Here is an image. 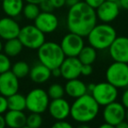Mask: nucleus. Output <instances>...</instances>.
Returning <instances> with one entry per match:
<instances>
[{"mask_svg": "<svg viewBox=\"0 0 128 128\" xmlns=\"http://www.w3.org/2000/svg\"><path fill=\"white\" fill-rule=\"evenodd\" d=\"M40 12L41 10H40V8H39L38 4H32V3H27L26 4L24 5L22 13L26 19L34 21V19L38 16V14L40 13Z\"/></svg>", "mask_w": 128, "mask_h": 128, "instance_id": "nucleus-26", "label": "nucleus"}, {"mask_svg": "<svg viewBox=\"0 0 128 128\" xmlns=\"http://www.w3.org/2000/svg\"><path fill=\"white\" fill-rule=\"evenodd\" d=\"M115 128H128V122L123 120V121H121L120 123L117 124V125L115 126Z\"/></svg>", "mask_w": 128, "mask_h": 128, "instance_id": "nucleus-39", "label": "nucleus"}, {"mask_svg": "<svg viewBox=\"0 0 128 128\" xmlns=\"http://www.w3.org/2000/svg\"><path fill=\"white\" fill-rule=\"evenodd\" d=\"M78 1H77V0H66V4L68 5L69 7L72 6V5H74L75 4L78 3Z\"/></svg>", "mask_w": 128, "mask_h": 128, "instance_id": "nucleus-41", "label": "nucleus"}, {"mask_svg": "<svg viewBox=\"0 0 128 128\" xmlns=\"http://www.w3.org/2000/svg\"><path fill=\"white\" fill-rule=\"evenodd\" d=\"M121 104L124 106L126 109H128V88L125 90L121 97Z\"/></svg>", "mask_w": 128, "mask_h": 128, "instance_id": "nucleus-36", "label": "nucleus"}, {"mask_svg": "<svg viewBox=\"0 0 128 128\" xmlns=\"http://www.w3.org/2000/svg\"><path fill=\"white\" fill-rule=\"evenodd\" d=\"M10 71L18 78H23L29 75L30 72V66L24 61H18L10 67Z\"/></svg>", "mask_w": 128, "mask_h": 128, "instance_id": "nucleus-25", "label": "nucleus"}, {"mask_svg": "<svg viewBox=\"0 0 128 128\" xmlns=\"http://www.w3.org/2000/svg\"><path fill=\"white\" fill-rule=\"evenodd\" d=\"M93 69L92 64H82L81 67V75L83 76H90L92 73Z\"/></svg>", "mask_w": 128, "mask_h": 128, "instance_id": "nucleus-33", "label": "nucleus"}, {"mask_svg": "<svg viewBox=\"0 0 128 128\" xmlns=\"http://www.w3.org/2000/svg\"><path fill=\"white\" fill-rule=\"evenodd\" d=\"M3 48H4L3 42H2V40L0 39V52H2V51H3Z\"/></svg>", "mask_w": 128, "mask_h": 128, "instance_id": "nucleus-46", "label": "nucleus"}, {"mask_svg": "<svg viewBox=\"0 0 128 128\" xmlns=\"http://www.w3.org/2000/svg\"><path fill=\"white\" fill-rule=\"evenodd\" d=\"M24 2V0H2V8L5 15L15 18L22 13Z\"/></svg>", "mask_w": 128, "mask_h": 128, "instance_id": "nucleus-21", "label": "nucleus"}, {"mask_svg": "<svg viewBox=\"0 0 128 128\" xmlns=\"http://www.w3.org/2000/svg\"><path fill=\"white\" fill-rule=\"evenodd\" d=\"M91 95L100 106H104L110 103L116 101L118 92V88L106 81L95 84L94 89L91 92Z\"/></svg>", "mask_w": 128, "mask_h": 128, "instance_id": "nucleus-8", "label": "nucleus"}, {"mask_svg": "<svg viewBox=\"0 0 128 128\" xmlns=\"http://www.w3.org/2000/svg\"><path fill=\"white\" fill-rule=\"evenodd\" d=\"M51 73H52V76L55 77V78H58L61 76V71H60V68L57 67V68H54V69L51 70Z\"/></svg>", "mask_w": 128, "mask_h": 128, "instance_id": "nucleus-38", "label": "nucleus"}, {"mask_svg": "<svg viewBox=\"0 0 128 128\" xmlns=\"http://www.w3.org/2000/svg\"><path fill=\"white\" fill-rule=\"evenodd\" d=\"M34 26L41 30L43 33H52L58 29L59 21L58 17L52 12H40L37 18L34 19Z\"/></svg>", "mask_w": 128, "mask_h": 128, "instance_id": "nucleus-13", "label": "nucleus"}, {"mask_svg": "<svg viewBox=\"0 0 128 128\" xmlns=\"http://www.w3.org/2000/svg\"><path fill=\"white\" fill-rule=\"evenodd\" d=\"M26 109L30 112L43 113L47 110L50 98L47 92L40 88L33 89L26 97Z\"/></svg>", "mask_w": 128, "mask_h": 128, "instance_id": "nucleus-7", "label": "nucleus"}, {"mask_svg": "<svg viewBox=\"0 0 128 128\" xmlns=\"http://www.w3.org/2000/svg\"><path fill=\"white\" fill-rule=\"evenodd\" d=\"M59 44L66 57H78L84 46V41L81 36L69 32L63 37Z\"/></svg>", "mask_w": 128, "mask_h": 128, "instance_id": "nucleus-9", "label": "nucleus"}, {"mask_svg": "<svg viewBox=\"0 0 128 128\" xmlns=\"http://www.w3.org/2000/svg\"><path fill=\"white\" fill-rule=\"evenodd\" d=\"M77 1H82V0H77Z\"/></svg>", "mask_w": 128, "mask_h": 128, "instance_id": "nucleus-50", "label": "nucleus"}, {"mask_svg": "<svg viewBox=\"0 0 128 128\" xmlns=\"http://www.w3.org/2000/svg\"><path fill=\"white\" fill-rule=\"evenodd\" d=\"M82 64L77 57H66L59 68L61 71V77L66 80L78 78L81 75Z\"/></svg>", "mask_w": 128, "mask_h": 128, "instance_id": "nucleus-14", "label": "nucleus"}, {"mask_svg": "<svg viewBox=\"0 0 128 128\" xmlns=\"http://www.w3.org/2000/svg\"><path fill=\"white\" fill-rule=\"evenodd\" d=\"M64 92L69 97L73 98H78L79 97L87 93V86L83 81L78 78H73L67 80L64 86Z\"/></svg>", "mask_w": 128, "mask_h": 128, "instance_id": "nucleus-18", "label": "nucleus"}, {"mask_svg": "<svg viewBox=\"0 0 128 128\" xmlns=\"http://www.w3.org/2000/svg\"><path fill=\"white\" fill-rule=\"evenodd\" d=\"M108 1H112V2H118V0H108Z\"/></svg>", "mask_w": 128, "mask_h": 128, "instance_id": "nucleus-48", "label": "nucleus"}, {"mask_svg": "<svg viewBox=\"0 0 128 128\" xmlns=\"http://www.w3.org/2000/svg\"><path fill=\"white\" fill-rule=\"evenodd\" d=\"M29 76L34 83L43 84L49 80L50 78L52 77V73L49 68L41 63H38L30 69Z\"/></svg>", "mask_w": 128, "mask_h": 128, "instance_id": "nucleus-19", "label": "nucleus"}, {"mask_svg": "<svg viewBox=\"0 0 128 128\" xmlns=\"http://www.w3.org/2000/svg\"><path fill=\"white\" fill-rule=\"evenodd\" d=\"M108 50L110 56L114 61L128 64V37L117 36Z\"/></svg>", "mask_w": 128, "mask_h": 128, "instance_id": "nucleus-12", "label": "nucleus"}, {"mask_svg": "<svg viewBox=\"0 0 128 128\" xmlns=\"http://www.w3.org/2000/svg\"><path fill=\"white\" fill-rule=\"evenodd\" d=\"M21 26L14 18L4 17L0 18V38L4 40L16 38L18 37Z\"/></svg>", "mask_w": 128, "mask_h": 128, "instance_id": "nucleus-15", "label": "nucleus"}, {"mask_svg": "<svg viewBox=\"0 0 128 128\" xmlns=\"http://www.w3.org/2000/svg\"><path fill=\"white\" fill-rule=\"evenodd\" d=\"M125 117L126 108L121 103L114 101L104 106L103 111V118L106 123L115 126L117 124L125 120Z\"/></svg>", "mask_w": 128, "mask_h": 128, "instance_id": "nucleus-11", "label": "nucleus"}, {"mask_svg": "<svg viewBox=\"0 0 128 128\" xmlns=\"http://www.w3.org/2000/svg\"><path fill=\"white\" fill-rule=\"evenodd\" d=\"M39 63L48 67L50 70L59 67L66 58L60 44L52 41L44 42L38 49Z\"/></svg>", "mask_w": 128, "mask_h": 128, "instance_id": "nucleus-4", "label": "nucleus"}, {"mask_svg": "<svg viewBox=\"0 0 128 128\" xmlns=\"http://www.w3.org/2000/svg\"><path fill=\"white\" fill-rule=\"evenodd\" d=\"M54 9H60L66 5V0H49Z\"/></svg>", "mask_w": 128, "mask_h": 128, "instance_id": "nucleus-35", "label": "nucleus"}, {"mask_svg": "<svg viewBox=\"0 0 128 128\" xmlns=\"http://www.w3.org/2000/svg\"><path fill=\"white\" fill-rule=\"evenodd\" d=\"M125 120H126V121L128 122V109H126V117Z\"/></svg>", "mask_w": 128, "mask_h": 128, "instance_id": "nucleus-47", "label": "nucleus"}, {"mask_svg": "<svg viewBox=\"0 0 128 128\" xmlns=\"http://www.w3.org/2000/svg\"><path fill=\"white\" fill-rule=\"evenodd\" d=\"M106 81L116 88H126L128 86V64L114 62L111 64L106 72Z\"/></svg>", "mask_w": 128, "mask_h": 128, "instance_id": "nucleus-6", "label": "nucleus"}, {"mask_svg": "<svg viewBox=\"0 0 128 128\" xmlns=\"http://www.w3.org/2000/svg\"><path fill=\"white\" fill-rule=\"evenodd\" d=\"M5 124L10 128H21L26 126V115L23 111L9 110L4 116Z\"/></svg>", "mask_w": 128, "mask_h": 128, "instance_id": "nucleus-20", "label": "nucleus"}, {"mask_svg": "<svg viewBox=\"0 0 128 128\" xmlns=\"http://www.w3.org/2000/svg\"><path fill=\"white\" fill-rule=\"evenodd\" d=\"M18 38L24 47L30 50H38L46 42V34L34 24H27L21 27Z\"/></svg>", "mask_w": 128, "mask_h": 128, "instance_id": "nucleus-5", "label": "nucleus"}, {"mask_svg": "<svg viewBox=\"0 0 128 128\" xmlns=\"http://www.w3.org/2000/svg\"><path fill=\"white\" fill-rule=\"evenodd\" d=\"M98 112L100 104L91 94L86 93L75 98V101L71 106L70 116L79 123H88L96 118Z\"/></svg>", "mask_w": 128, "mask_h": 128, "instance_id": "nucleus-2", "label": "nucleus"}, {"mask_svg": "<svg viewBox=\"0 0 128 128\" xmlns=\"http://www.w3.org/2000/svg\"><path fill=\"white\" fill-rule=\"evenodd\" d=\"M118 4L121 9L125 10H128V0H118Z\"/></svg>", "mask_w": 128, "mask_h": 128, "instance_id": "nucleus-37", "label": "nucleus"}, {"mask_svg": "<svg viewBox=\"0 0 128 128\" xmlns=\"http://www.w3.org/2000/svg\"><path fill=\"white\" fill-rule=\"evenodd\" d=\"M77 58L82 64H92L97 59V50L90 44L84 46Z\"/></svg>", "mask_w": 128, "mask_h": 128, "instance_id": "nucleus-23", "label": "nucleus"}, {"mask_svg": "<svg viewBox=\"0 0 128 128\" xmlns=\"http://www.w3.org/2000/svg\"><path fill=\"white\" fill-rule=\"evenodd\" d=\"M8 110V103L7 98L0 94V114L5 112Z\"/></svg>", "mask_w": 128, "mask_h": 128, "instance_id": "nucleus-31", "label": "nucleus"}, {"mask_svg": "<svg viewBox=\"0 0 128 128\" xmlns=\"http://www.w3.org/2000/svg\"><path fill=\"white\" fill-rule=\"evenodd\" d=\"M8 109L13 111H24L26 109V97L18 92H16L10 96L7 97Z\"/></svg>", "mask_w": 128, "mask_h": 128, "instance_id": "nucleus-24", "label": "nucleus"}, {"mask_svg": "<svg viewBox=\"0 0 128 128\" xmlns=\"http://www.w3.org/2000/svg\"><path fill=\"white\" fill-rule=\"evenodd\" d=\"M87 86V92H90V93L92 92V90L94 89V86H95V84H93V83H91V84H89Z\"/></svg>", "mask_w": 128, "mask_h": 128, "instance_id": "nucleus-44", "label": "nucleus"}, {"mask_svg": "<svg viewBox=\"0 0 128 128\" xmlns=\"http://www.w3.org/2000/svg\"><path fill=\"white\" fill-rule=\"evenodd\" d=\"M76 128H91V126H88V125H86V124H83V125L78 126L76 127Z\"/></svg>", "mask_w": 128, "mask_h": 128, "instance_id": "nucleus-45", "label": "nucleus"}, {"mask_svg": "<svg viewBox=\"0 0 128 128\" xmlns=\"http://www.w3.org/2000/svg\"><path fill=\"white\" fill-rule=\"evenodd\" d=\"M88 43L97 51H104L110 47L117 38V32L110 24H97L86 36Z\"/></svg>", "mask_w": 128, "mask_h": 128, "instance_id": "nucleus-3", "label": "nucleus"}, {"mask_svg": "<svg viewBox=\"0 0 128 128\" xmlns=\"http://www.w3.org/2000/svg\"><path fill=\"white\" fill-rule=\"evenodd\" d=\"M42 123L43 118L41 113L30 112V114L26 117V126L30 128H39L42 126Z\"/></svg>", "mask_w": 128, "mask_h": 128, "instance_id": "nucleus-28", "label": "nucleus"}, {"mask_svg": "<svg viewBox=\"0 0 128 128\" xmlns=\"http://www.w3.org/2000/svg\"><path fill=\"white\" fill-rule=\"evenodd\" d=\"M10 67H12V63H10V58L4 53L0 52V74L10 71Z\"/></svg>", "mask_w": 128, "mask_h": 128, "instance_id": "nucleus-29", "label": "nucleus"}, {"mask_svg": "<svg viewBox=\"0 0 128 128\" xmlns=\"http://www.w3.org/2000/svg\"><path fill=\"white\" fill-rule=\"evenodd\" d=\"M97 18L102 23L110 24L120 15V7L118 2H112L104 0V2L95 10Z\"/></svg>", "mask_w": 128, "mask_h": 128, "instance_id": "nucleus-10", "label": "nucleus"}, {"mask_svg": "<svg viewBox=\"0 0 128 128\" xmlns=\"http://www.w3.org/2000/svg\"><path fill=\"white\" fill-rule=\"evenodd\" d=\"M39 8H40L41 12H52L54 8L52 7V4L50 3L49 0H44L41 4H39Z\"/></svg>", "mask_w": 128, "mask_h": 128, "instance_id": "nucleus-30", "label": "nucleus"}, {"mask_svg": "<svg viewBox=\"0 0 128 128\" xmlns=\"http://www.w3.org/2000/svg\"><path fill=\"white\" fill-rule=\"evenodd\" d=\"M18 78L12 73L10 70L0 74V94L1 95L7 98L18 92Z\"/></svg>", "mask_w": 128, "mask_h": 128, "instance_id": "nucleus-16", "label": "nucleus"}, {"mask_svg": "<svg viewBox=\"0 0 128 128\" xmlns=\"http://www.w3.org/2000/svg\"><path fill=\"white\" fill-rule=\"evenodd\" d=\"M51 128H73L72 126L64 120H58L56 123L52 125Z\"/></svg>", "mask_w": 128, "mask_h": 128, "instance_id": "nucleus-32", "label": "nucleus"}, {"mask_svg": "<svg viewBox=\"0 0 128 128\" xmlns=\"http://www.w3.org/2000/svg\"><path fill=\"white\" fill-rule=\"evenodd\" d=\"M50 98L55 100V98H63L64 95V88L59 84H52L49 86L48 91L46 92Z\"/></svg>", "mask_w": 128, "mask_h": 128, "instance_id": "nucleus-27", "label": "nucleus"}, {"mask_svg": "<svg viewBox=\"0 0 128 128\" xmlns=\"http://www.w3.org/2000/svg\"><path fill=\"white\" fill-rule=\"evenodd\" d=\"M104 1V0H84V2L86 4L89 5L92 8H93L94 10H96Z\"/></svg>", "mask_w": 128, "mask_h": 128, "instance_id": "nucleus-34", "label": "nucleus"}, {"mask_svg": "<svg viewBox=\"0 0 128 128\" xmlns=\"http://www.w3.org/2000/svg\"><path fill=\"white\" fill-rule=\"evenodd\" d=\"M21 128H30V127H28L27 126H23V127H21Z\"/></svg>", "mask_w": 128, "mask_h": 128, "instance_id": "nucleus-49", "label": "nucleus"}, {"mask_svg": "<svg viewBox=\"0 0 128 128\" xmlns=\"http://www.w3.org/2000/svg\"><path fill=\"white\" fill-rule=\"evenodd\" d=\"M24 1H26V3H32V4H41L43 1H44V0H24Z\"/></svg>", "mask_w": 128, "mask_h": 128, "instance_id": "nucleus-42", "label": "nucleus"}, {"mask_svg": "<svg viewBox=\"0 0 128 128\" xmlns=\"http://www.w3.org/2000/svg\"><path fill=\"white\" fill-rule=\"evenodd\" d=\"M48 110L51 116L56 120H64L70 116L71 104L64 98H55L49 103Z\"/></svg>", "mask_w": 128, "mask_h": 128, "instance_id": "nucleus-17", "label": "nucleus"}, {"mask_svg": "<svg viewBox=\"0 0 128 128\" xmlns=\"http://www.w3.org/2000/svg\"><path fill=\"white\" fill-rule=\"evenodd\" d=\"M98 128H115V126L112 125H110V124H108V123H104V124H102V125H100V126H98Z\"/></svg>", "mask_w": 128, "mask_h": 128, "instance_id": "nucleus-43", "label": "nucleus"}, {"mask_svg": "<svg viewBox=\"0 0 128 128\" xmlns=\"http://www.w3.org/2000/svg\"><path fill=\"white\" fill-rule=\"evenodd\" d=\"M23 49H24V46H23L22 43L18 38H16L6 40V42L4 44L3 51L5 55L10 58L19 55L23 51Z\"/></svg>", "mask_w": 128, "mask_h": 128, "instance_id": "nucleus-22", "label": "nucleus"}, {"mask_svg": "<svg viewBox=\"0 0 128 128\" xmlns=\"http://www.w3.org/2000/svg\"><path fill=\"white\" fill-rule=\"evenodd\" d=\"M5 126H6V124H5L4 117L0 114V128H4Z\"/></svg>", "mask_w": 128, "mask_h": 128, "instance_id": "nucleus-40", "label": "nucleus"}, {"mask_svg": "<svg viewBox=\"0 0 128 128\" xmlns=\"http://www.w3.org/2000/svg\"><path fill=\"white\" fill-rule=\"evenodd\" d=\"M97 21L95 10L84 1H78L69 7L66 16V26L70 32L84 38L97 24Z\"/></svg>", "mask_w": 128, "mask_h": 128, "instance_id": "nucleus-1", "label": "nucleus"}]
</instances>
